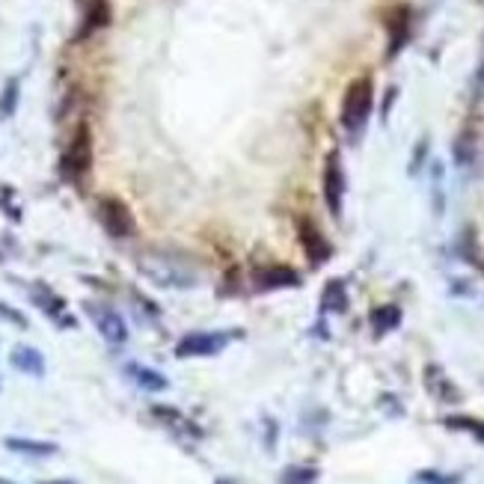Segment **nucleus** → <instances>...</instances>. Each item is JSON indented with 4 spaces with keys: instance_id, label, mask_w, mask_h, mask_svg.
Wrapping results in <instances>:
<instances>
[{
    "instance_id": "1",
    "label": "nucleus",
    "mask_w": 484,
    "mask_h": 484,
    "mask_svg": "<svg viewBox=\"0 0 484 484\" xmlns=\"http://www.w3.org/2000/svg\"><path fill=\"white\" fill-rule=\"evenodd\" d=\"M137 271L149 283L161 288H193L200 283L197 267H193L182 253L170 250H146L137 256Z\"/></svg>"
},
{
    "instance_id": "2",
    "label": "nucleus",
    "mask_w": 484,
    "mask_h": 484,
    "mask_svg": "<svg viewBox=\"0 0 484 484\" xmlns=\"http://www.w3.org/2000/svg\"><path fill=\"white\" fill-rule=\"evenodd\" d=\"M372 110H375V84H372V78L363 75L348 84L345 96H342L339 122H342V128L357 140L359 134L366 131L368 119H372Z\"/></svg>"
},
{
    "instance_id": "3",
    "label": "nucleus",
    "mask_w": 484,
    "mask_h": 484,
    "mask_svg": "<svg viewBox=\"0 0 484 484\" xmlns=\"http://www.w3.org/2000/svg\"><path fill=\"white\" fill-rule=\"evenodd\" d=\"M92 170V134L87 122H80L75 137L69 140L66 152L60 154V176L69 184H80Z\"/></svg>"
},
{
    "instance_id": "4",
    "label": "nucleus",
    "mask_w": 484,
    "mask_h": 484,
    "mask_svg": "<svg viewBox=\"0 0 484 484\" xmlns=\"http://www.w3.org/2000/svg\"><path fill=\"white\" fill-rule=\"evenodd\" d=\"M232 342V333L223 330H193L184 333L176 342V357L179 359H193V357H218L226 351Z\"/></svg>"
},
{
    "instance_id": "5",
    "label": "nucleus",
    "mask_w": 484,
    "mask_h": 484,
    "mask_svg": "<svg viewBox=\"0 0 484 484\" xmlns=\"http://www.w3.org/2000/svg\"><path fill=\"white\" fill-rule=\"evenodd\" d=\"M84 309H87L89 321L96 324L98 336L105 339L107 345L122 348L128 342V324H126V318L116 312V309L107 306V303H96V301H87Z\"/></svg>"
},
{
    "instance_id": "6",
    "label": "nucleus",
    "mask_w": 484,
    "mask_h": 484,
    "mask_svg": "<svg viewBox=\"0 0 484 484\" xmlns=\"http://www.w3.org/2000/svg\"><path fill=\"white\" fill-rule=\"evenodd\" d=\"M321 191H324V202H327V209H330L333 218H342V202H345L348 182H345V170H342V158H339V152L327 154L324 172H321Z\"/></svg>"
},
{
    "instance_id": "7",
    "label": "nucleus",
    "mask_w": 484,
    "mask_h": 484,
    "mask_svg": "<svg viewBox=\"0 0 484 484\" xmlns=\"http://www.w3.org/2000/svg\"><path fill=\"white\" fill-rule=\"evenodd\" d=\"M98 220L113 238H128V235H134V214L128 211V205L116 197L98 200Z\"/></svg>"
},
{
    "instance_id": "8",
    "label": "nucleus",
    "mask_w": 484,
    "mask_h": 484,
    "mask_svg": "<svg viewBox=\"0 0 484 484\" xmlns=\"http://www.w3.org/2000/svg\"><path fill=\"white\" fill-rule=\"evenodd\" d=\"M30 301H33L42 312L54 321L57 327H75L78 321L69 315V309H66V301L60 297L54 288H48L45 283H33L30 285Z\"/></svg>"
},
{
    "instance_id": "9",
    "label": "nucleus",
    "mask_w": 484,
    "mask_h": 484,
    "mask_svg": "<svg viewBox=\"0 0 484 484\" xmlns=\"http://www.w3.org/2000/svg\"><path fill=\"white\" fill-rule=\"evenodd\" d=\"M297 238H301V247H303L309 265L318 267V265H324L327 259H330V253H333L330 241L324 238V232L318 229V226L309 220V218L297 220Z\"/></svg>"
},
{
    "instance_id": "10",
    "label": "nucleus",
    "mask_w": 484,
    "mask_h": 484,
    "mask_svg": "<svg viewBox=\"0 0 484 484\" xmlns=\"http://www.w3.org/2000/svg\"><path fill=\"white\" fill-rule=\"evenodd\" d=\"M253 285L259 288V292H274V288H294L301 285V276L297 271L285 265H267V267H259V271H253Z\"/></svg>"
},
{
    "instance_id": "11",
    "label": "nucleus",
    "mask_w": 484,
    "mask_h": 484,
    "mask_svg": "<svg viewBox=\"0 0 484 484\" xmlns=\"http://www.w3.org/2000/svg\"><path fill=\"white\" fill-rule=\"evenodd\" d=\"M107 24H110V4L107 0H87L84 18H80V27L75 33V42H84V39L96 36L98 30H105Z\"/></svg>"
},
{
    "instance_id": "12",
    "label": "nucleus",
    "mask_w": 484,
    "mask_h": 484,
    "mask_svg": "<svg viewBox=\"0 0 484 484\" xmlns=\"http://www.w3.org/2000/svg\"><path fill=\"white\" fill-rule=\"evenodd\" d=\"M9 363H13L15 372H22L27 377H45V357L33 345H15L13 354H9Z\"/></svg>"
},
{
    "instance_id": "13",
    "label": "nucleus",
    "mask_w": 484,
    "mask_h": 484,
    "mask_svg": "<svg viewBox=\"0 0 484 484\" xmlns=\"http://www.w3.org/2000/svg\"><path fill=\"white\" fill-rule=\"evenodd\" d=\"M126 377L134 380V386H140L143 393H163V389H170L167 375H161L158 368L143 363H126Z\"/></svg>"
},
{
    "instance_id": "14",
    "label": "nucleus",
    "mask_w": 484,
    "mask_h": 484,
    "mask_svg": "<svg viewBox=\"0 0 484 484\" xmlns=\"http://www.w3.org/2000/svg\"><path fill=\"white\" fill-rule=\"evenodd\" d=\"M4 446L22 458H54L60 446L51 440H30V437H6Z\"/></svg>"
},
{
    "instance_id": "15",
    "label": "nucleus",
    "mask_w": 484,
    "mask_h": 484,
    "mask_svg": "<svg viewBox=\"0 0 484 484\" xmlns=\"http://www.w3.org/2000/svg\"><path fill=\"white\" fill-rule=\"evenodd\" d=\"M407 36H410V13L405 6H398L393 18H389V48H386V57H396L401 48L407 45Z\"/></svg>"
},
{
    "instance_id": "16",
    "label": "nucleus",
    "mask_w": 484,
    "mask_h": 484,
    "mask_svg": "<svg viewBox=\"0 0 484 484\" xmlns=\"http://www.w3.org/2000/svg\"><path fill=\"white\" fill-rule=\"evenodd\" d=\"M368 321H372V330L377 336H384L389 330H396L401 324V309L398 306H377L372 315H368Z\"/></svg>"
},
{
    "instance_id": "17",
    "label": "nucleus",
    "mask_w": 484,
    "mask_h": 484,
    "mask_svg": "<svg viewBox=\"0 0 484 484\" xmlns=\"http://www.w3.org/2000/svg\"><path fill=\"white\" fill-rule=\"evenodd\" d=\"M321 306H324V309H330V312H345V309H348V294H345V285L339 283V280L327 283L324 294H321Z\"/></svg>"
},
{
    "instance_id": "18",
    "label": "nucleus",
    "mask_w": 484,
    "mask_h": 484,
    "mask_svg": "<svg viewBox=\"0 0 484 484\" xmlns=\"http://www.w3.org/2000/svg\"><path fill=\"white\" fill-rule=\"evenodd\" d=\"M315 481H318L315 467H288L280 476V484H315Z\"/></svg>"
},
{
    "instance_id": "19",
    "label": "nucleus",
    "mask_w": 484,
    "mask_h": 484,
    "mask_svg": "<svg viewBox=\"0 0 484 484\" xmlns=\"http://www.w3.org/2000/svg\"><path fill=\"white\" fill-rule=\"evenodd\" d=\"M446 425L455 428V431H470L472 437H479V440L484 442V422H481V419H472V416H449Z\"/></svg>"
},
{
    "instance_id": "20",
    "label": "nucleus",
    "mask_w": 484,
    "mask_h": 484,
    "mask_svg": "<svg viewBox=\"0 0 484 484\" xmlns=\"http://www.w3.org/2000/svg\"><path fill=\"white\" fill-rule=\"evenodd\" d=\"M18 105V80H9L4 96H0V119H9Z\"/></svg>"
},
{
    "instance_id": "21",
    "label": "nucleus",
    "mask_w": 484,
    "mask_h": 484,
    "mask_svg": "<svg viewBox=\"0 0 484 484\" xmlns=\"http://www.w3.org/2000/svg\"><path fill=\"white\" fill-rule=\"evenodd\" d=\"M0 318H6V321H13L15 327H22V330H27V315L24 312H18V309H13V306H6L4 301H0Z\"/></svg>"
},
{
    "instance_id": "22",
    "label": "nucleus",
    "mask_w": 484,
    "mask_h": 484,
    "mask_svg": "<svg viewBox=\"0 0 484 484\" xmlns=\"http://www.w3.org/2000/svg\"><path fill=\"white\" fill-rule=\"evenodd\" d=\"M419 481H425V484H455L458 479H442L440 472H419Z\"/></svg>"
},
{
    "instance_id": "23",
    "label": "nucleus",
    "mask_w": 484,
    "mask_h": 484,
    "mask_svg": "<svg viewBox=\"0 0 484 484\" xmlns=\"http://www.w3.org/2000/svg\"><path fill=\"white\" fill-rule=\"evenodd\" d=\"M472 92H476V101H484V66L479 69V75H476V87H472Z\"/></svg>"
},
{
    "instance_id": "24",
    "label": "nucleus",
    "mask_w": 484,
    "mask_h": 484,
    "mask_svg": "<svg viewBox=\"0 0 484 484\" xmlns=\"http://www.w3.org/2000/svg\"><path fill=\"white\" fill-rule=\"evenodd\" d=\"M39 484H78V481H71V479H57V481H39Z\"/></svg>"
},
{
    "instance_id": "25",
    "label": "nucleus",
    "mask_w": 484,
    "mask_h": 484,
    "mask_svg": "<svg viewBox=\"0 0 484 484\" xmlns=\"http://www.w3.org/2000/svg\"><path fill=\"white\" fill-rule=\"evenodd\" d=\"M0 484H18V481H9V479H4V476H0Z\"/></svg>"
},
{
    "instance_id": "26",
    "label": "nucleus",
    "mask_w": 484,
    "mask_h": 484,
    "mask_svg": "<svg viewBox=\"0 0 484 484\" xmlns=\"http://www.w3.org/2000/svg\"><path fill=\"white\" fill-rule=\"evenodd\" d=\"M78 4H80V6H84V4H87V0H78Z\"/></svg>"
}]
</instances>
